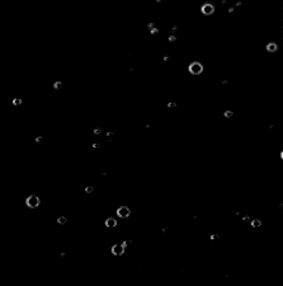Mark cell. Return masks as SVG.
Listing matches in <instances>:
<instances>
[{
    "mask_svg": "<svg viewBox=\"0 0 283 286\" xmlns=\"http://www.w3.org/2000/svg\"><path fill=\"white\" fill-rule=\"evenodd\" d=\"M93 191H94V188H93V187H88V188H86V192H89V193H90V192H93Z\"/></svg>",
    "mask_w": 283,
    "mask_h": 286,
    "instance_id": "9",
    "label": "cell"
},
{
    "mask_svg": "<svg viewBox=\"0 0 283 286\" xmlns=\"http://www.w3.org/2000/svg\"><path fill=\"white\" fill-rule=\"evenodd\" d=\"M57 221H58L60 224H65V222H66V219H65V217H58Z\"/></svg>",
    "mask_w": 283,
    "mask_h": 286,
    "instance_id": "6",
    "label": "cell"
},
{
    "mask_svg": "<svg viewBox=\"0 0 283 286\" xmlns=\"http://www.w3.org/2000/svg\"><path fill=\"white\" fill-rule=\"evenodd\" d=\"M106 226L107 228H116L117 226V220L113 217H109L106 220Z\"/></svg>",
    "mask_w": 283,
    "mask_h": 286,
    "instance_id": "4",
    "label": "cell"
},
{
    "mask_svg": "<svg viewBox=\"0 0 283 286\" xmlns=\"http://www.w3.org/2000/svg\"><path fill=\"white\" fill-rule=\"evenodd\" d=\"M116 214H117V216L121 217V219H126V217L130 216L131 210H130L127 206H121V207L117 209V212H116Z\"/></svg>",
    "mask_w": 283,
    "mask_h": 286,
    "instance_id": "1",
    "label": "cell"
},
{
    "mask_svg": "<svg viewBox=\"0 0 283 286\" xmlns=\"http://www.w3.org/2000/svg\"><path fill=\"white\" fill-rule=\"evenodd\" d=\"M249 220H250V216H249V215L242 216V221H249Z\"/></svg>",
    "mask_w": 283,
    "mask_h": 286,
    "instance_id": "7",
    "label": "cell"
},
{
    "mask_svg": "<svg viewBox=\"0 0 283 286\" xmlns=\"http://www.w3.org/2000/svg\"><path fill=\"white\" fill-rule=\"evenodd\" d=\"M210 238H211V240H213V239H218V235H217V234H212Z\"/></svg>",
    "mask_w": 283,
    "mask_h": 286,
    "instance_id": "8",
    "label": "cell"
},
{
    "mask_svg": "<svg viewBox=\"0 0 283 286\" xmlns=\"http://www.w3.org/2000/svg\"><path fill=\"white\" fill-rule=\"evenodd\" d=\"M38 203H39V200H38L36 196H31V197H28V200H27V205L31 206V207L38 206Z\"/></svg>",
    "mask_w": 283,
    "mask_h": 286,
    "instance_id": "3",
    "label": "cell"
},
{
    "mask_svg": "<svg viewBox=\"0 0 283 286\" xmlns=\"http://www.w3.org/2000/svg\"><path fill=\"white\" fill-rule=\"evenodd\" d=\"M111 251H112V254H114V256H122L125 253V247L122 244H114Z\"/></svg>",
    "mask_w": 283,
    "mask_h": 286,
    "instance_id": "2",
    "label": "cell"
},
{
    "mask_svg": "<svg viewBox=\"0 0 283 286\" xmlns=\"http://www.w3.org/2000/svg\"><path fill=\"white\" fill-rule=\"evenodd\" d=\"M251 226L253 228H260L261 226V221L259 220V219H255V220H251Z\"/></svg>",
    "mask_w": 283,
    "mask_h": 286,
    "instance_id": "5",
    "label": "cell"
}]
</instances>
